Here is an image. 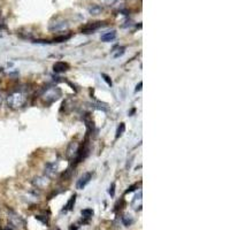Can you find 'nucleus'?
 <instances>
[{
  "label": "nucleus",
  "instance_id": "9",
  "mask_svg": "<svg viewBox=\"0 0 230 230\" xmlns=\"http://www.w3.org/2000/svg\"><path fill=\"white\" fill-rule=\"evenodd\" d=\"M77 153H78V145L76 143H70L68 149H67V156L71 159L75 155H77Z\"/></svg>",
  "mask_w": 230,
  "mask_h": 230
},
{
  "label": "nucleus",
  "instance_id": "1",
  "mask_svg": "<svg viewBox=\"0 0 230 230\" xmlns=\"http://www.w3.org/2000/svg\"><path fill=\"white\" fill-rule=\"evenodd\" d=\"M27 102V95L22 91H14L7 97V104L12 110H19Z\"/></svg>",
  "mask_w": 230,
  "mask_h": 230
},
{
  "label": "nucleus",
  "instance_id": "2",
  "mask_svg": "<svg viewBox=\"0 0 230 230\" xmlns=\"http://www.w3.org/2000/svg\"><path fill=\"white\" fill-rule=\"evenodd\" d=\"M61 97V90L58 86H52L50 89L45 91V93L43 95V99L47 104H52Z\"/></svg>",
  "mask_w": 230,
  "mask_h": 230
},
{
  "label": "nucleus",
  "instance_id": "10",
  "mask_svg": "<svg viewBox=\"0 0 230 230\" xmlns=\"http://www.w3.org/2000/svg\"><path fill=\"white\" fill-rule=\"evenodd\" d=\"M116 38V32L114 30L110 31V32H105L104 35H101L100 39L101 41H105V43H110V41H113V40Z\"/></svg>",
  "mask_w": 230,
  "mask_h": 230
},
{
  "label": "nucleus",
  "instance_id": "13",
  "mask_svg": "<svg viewBox=\"0 0 230 230\" xmlns=\"http://www.w3.org/2000/svg\"><path fill=\"white\" fill-rule=\"evenodd\" d=\"M75 200H76V195H74L69 199V201L67 203V205L65 206V208H63V212H67V210H73V207H74V205H75Z\"/></svg>",
  "mask_w": 230,
  "mask_h": 230
},
{
  "label": "nucleus",
  "instance_id": "11",
  "mask_svg": "<svg viewBox=\"0 0 230 230\" xmlns=\"http://www.w3.org/2000/svg\"><path fill=\"white\" fill-rule=\"evenodd\" d=\"M47 176H41V177H36L35 180L32 181V183H34V185L35 186H37V188H43V186H45L46 184H47Z\"/></svg>",
  "mask_w": 230,
  "mask_h": 230
},
{
  "label": "nucleus",
  "instance_id": "14",
  "mask_svg": "<svg viewBox=\"0 0 230 230\" xmlns=\"http://www.w3.org/2000/svg\"><path fill=\"white\" fill-rule=\"evenodd\" d=\"M122 222L124 223V225L129 227V225H131L132 223H134V219L131 217L130 215H124V216L122 217Z\"/></svg>",
  "mask_w": 230,
  "mask_h": 230
},
{
  "label": "nucleus",
  "instance_id": "17",
  "mask_svg": "<svg viewBox=\"0 0 230 230\" xmlns=\"http://www.w3.org/2000/svg\"><path fill=\"white\" fill-rule=\"evenodd\" d=\"M70 38V35L68 36H60V37H56V38H54L53 39V41L54 43H62V41H66L67 39H69Z\"/></svg>",
  "mask_w": 230,
  "mask_h": 230
},
{
  "label": "nucleus",
  "instance_id": "16",
  "mask_svg": "<svg viewBox=\"0 0 230 230\" xmlns=\"http://www.w3.org/2000/svg\"><path fill=\"white\" fill-rule=\"evenodd\" d=\"M82 215L84 216V217H91L92 215H93V210H91V208H85V210H82Z\"/></svg>",
  "mask_w": 230,
  "mask_h": 230
},
{
  "label": "nucleus",
  "instance_id": "21",
  "mask_svg": "<svg viewBox=\"0 0 230 230\" xmlns=\"http://www.w3.org/2000/svg\"><path fill=\"white\" fill-rule=\"evenodd\" d=\"M142 85H143V82H139V84L136 86V91H140V90H142Z\"/></svg>",
  "mask_w": 230,
  "mask_h": 230
},
{
  "label": "nucleus",
  "instance_id": "22",
  "mask_svg": "<svg viewBox=\"0 0 230 230\" xmlns=\"http://www.w3.org/2000/svg\"><path fill=\"white\" fill-rule=\"evenodd\" d=\"M2 230H13V228H12V227H9V225H8V227H6L5 229H2Z\"/></svg>",
  "mask_w": 230,
  "mask_h": 230
},
{
  "label": "nucleus",
  "instance_id": "12",
  "mask_svg": "<svg viewBox=\"0 0 230 230\" xmlns=\"http://www.w3.org/2000/svg\"><path fill=\"white\" fill-rule=\"evenodd\" d=\"M89 12H90L92 15H98V14H100L102 12V7L99 5H92L89 8Z\"/></svg>",
  "mask_w": 230,
  "mask_h": 230
},
{
  "label": "nucleus",
  "instance_id": "20",
  "mask_svg": "<svg viewBox=\"0 0 230 230\" xmlns=\"http://www.w3.org/2000/svg\"><path fill=\"white\" fill-rule=\"evenodd\" d=\"M36 219L39 221H43L44 223H47V219L46 217H41V215H38V216H36Z\"/></svg>",
  "mask_w": 230,
  "mask_h": 230
},
{
  "label": "nucleus",
  "instance_id": "5",
  "mask_svg": "<svg viewBox=\"0 0 230 230\" xmlns=\"http://www.w3.org/2000/svg\"><path fill=\"white\" fill-rule=\"evenodd\" d=\"M91 178H92V173H85V174H83V175L80 177V180L77 181V183H76V188H77L78 190L84 189L85 186L90 183Z\"/></svg>",
  "mask_w": 230,
  "mask_h": 230
},
{
  "label": "nucleus",
  "instance_id": "19",
  "mask_svg": "<svg viewBox=\"0 0 230 230\" xmlns=\"http://www.w3.org/2000/svg\"><path fill=\"white\" fill-rule=\"evenodd\" d=\"M115 193V183H113V184L110 185V195L113 197Z\"/></svg>",
  "mask_w": 230,
  "mask_h": 230
},
{
  "label": "nucleus",
  "instance_id": "3",
  "mask_svg": "<svg viewBox=\"0 0 230 230\" xmlns=\"http://www.w3.org/2000/svg\"><path fill=\"white\" fill-rule=\"evenodd\" d=\"M8 220H9L10 225H13V227H15V228H20V227H22V225H24L23 219L17 213H15L14 210H8Z\"/></svg>",
  "mask_w": 230,
  "mask_h": 230
},
{
  "label": "nucleus",
  "instance_id": "8",
  "mask_svg": "<svg viewBox=\"0 0 230 230\" xmlns=\"http://www.w3.org/2000/svg\"><path fill=\"white\" fill-rule=\"evenodd\" d=\"M56 169H58V165L55 162H49L46 164L45 166V174L47 177H53L56 173Z\"/></svg>",
  "mask_w": 230,
  "mask_h": 230
},
{
  "label": "nucleus",
  "instance_id": "15",
  "mask_svg": "<svg viewBox=\"0 0 230 230\" xmlns=\"http://www.w3.org/2000/svg\"><path fill=\"white\" fill-rule=\"evenodd\" d=\"M125 130V124L122 122V123H120V125L117 127V130H116V138H119V137H121V136L123 135V132H124Z\"/></svg>",
  "mask_w": 230,
  "mask_h": 230
},
{
  "label": "nucleus",
  "instance_id": "18",
  "mask_svg": "<svg viewBox=\"0 0 230 230\" xmlns=\"http://www.w3.org/2000/svg\"><path fill=\"white\" fill-rule=\"evenodd\" d=\"M101 77L104 78V81H105L106 83H107V85H110V86H112L113 85V83H112V80H110V77L108 75H106V74H101Z\"/></svg>",
  "mask_w": 230,
  "mask_h": 230
},
{
  "label": "nucleus",
  "instance_id": "6",
  "mask_svg": "<svg viewBox=\"0 0 230 230\" xmlns=\"http://www.w3.org/2000/svg\"><path fill=\"white\" fill-rule=\"evenodd\" d=\"M101 27H104L102 22H93V23H89V24L85 25L84 28L82 29V32H83V34H92V32H95V30L100 29Z\"/></svg>",
  "mask_w": 230,
  "mask_h": 230
},
{
  "label": "nucleus",
  "instance_id": "4",
  "mask_svg": "<svg viewBox=\"0 0 230 230\" xmlns=\"http://www.w3.org/2000/svg\"><path fill=\"white\" fill-rule=\"evenodd\" d=\"M68 25H69V24H68V22H67L66 20H62V19H56L54 22H51L49 29H50L51 31L55 32V31L65 30V29L68 28Z\"/></svg>",
  "mask_w": 230,
  "mask_h": 230
},
{
  "label": "nucleus",
  "instance_id": "7",
  "mask_svg": "<svg viewBox=\"0 0 230 230\" xmlns=\"http://www.w3.org/2000/svg\"><path fill=\"white\" fill-rule=\"evenodd\" d=\"M68 69H69V65L63 62V61H58L53 65V70H54V73H58V74L65 73Z\"/></svg>",
  "mask_w": 230,
  "mask_h": 230
},
{
  "label": "nucleus",
  "instance_id": "23",
  "mask_svg": "<svg viewBox=\"0 0 230 230\" xmlns=\"http://www.w3.org/2000/svg\"><path fill=\"white\" fill-rule=\"evenodd\" d=\"M1 102H2V97H1V95H0V106H1Z\"/></svg>",
  "mask_w": 230,
  "mask_h": 230
}]
</instances>
